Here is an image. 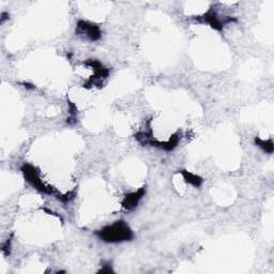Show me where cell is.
Returning <instances> with one entry per match:
<instances>
[{"instance_id": "obj_4", "label": "cell", "mask_w": 274, "mask_h": 274, "mask_svg": "<svg viewBox=\"0 0 274 274\" xmlns=\"http://www.w3.org/2000/svg\"><path fill=\"white\" fill-rule=\"evenodd\" d=\"M197 20L199 22L207 23L212 28H214L216 30H220V31L223 29L224 25L227 24L226 22H224V21L221 20V18L219 17V15L216 14V12L214 10H210L209 12H207V13L204 14L203 16H199Z\"/></svg>"}, {"instance_id": "obj_1", "label": "cell", "mask_w": 274, "mask_h": 274, "mask_svg": "<svg viewBox=\"0 0 274 274\" xmlns=\"http://www.w3.org/2000/svg\"><path fill=\"white\" fill-rule=\"evenodd\" d=\"M96 235L107 243H119V242L131 241L133 238V232L124 221H117L111 225L105 226L101 230L96 232Z\"/></svg>"}, {"instance_id": "obj_7", "label": "cell", "mask_w": 274, "mask_h": 274, "mask_svg": "<svg viewBox=\"0 0 274 274\" xmlns=\"http://www.w3.org/2000/svg\"><path fill=\"white\" fill-rule=\"evenodd\" d=\"M255 144H256L259 148H261L264 151H266L268 153L273 152V142L271 139L265 140V139L259 138V137H256V138H255Z\"/></svg>"}, {"instance_id": "obj_2", "label": "cell", "mask_w": 274, "mask_h": 274, "mask_svg": "<svg viewBox=\"0 0 274 274\" xmlns=\"http://www.w3.org/2000/svg\"><path fill=\"white\" fill-rule=\"evenodd\" d=\"M22 171L24 173L25 179H26L31 185H34L36 190H39L43 193H45V194H49V195L55 194V191L51 188V186H47L44 182H43V180L39 175V171H36V168L34 166L30 164H25L22 167Z\"/></svg>"}, {"instance_id": "obj_6", "label": "cell", "mask_w": 274, "mask_h": 274, "mask_svg": "<svg viewBox=\"0 0 274 274\" xmlns=\"http://www.w3.org/2000/svg\"><path fill=\"white\" fill-rule=\"evenodd\" d=\"M182 176L184 178V180L189 184L195 186V188H199V186L202 185L203 183V179L201 177H198L197 175H194V173H192L190 171H181Z\"/></svg>"}, {"instance_id": "obj_5", "label": "cell", "mask_w": 274, "mask_h": 274, "mask_svg": "<svg viewBox=\"0 0 274 274\" xmlns=\"http://www.w3.org/2000/svg\"><path fill=\"white\" fill-rule=\"evenodd\" d=\"M146 194V190L145 188H142L138 191L130 193L126 197L123 198L122 201V207L127 210H133L134 208H136V206L138 205L140 199L144 197V195Z\"/></svg>"}, {"instance_id": "obj_3", "label": "cell", "mask_w": 274, "mask_h": 274, "mask_svg": "<svg viewBox=\"0 0 274 274\" xmlns=\"http://www.w3.org/2000/svg\"><path fill=\"white\" fill-rule=\"evenodd\" d=\"M77 29L79 33L85 34V36L90 41H98L101 38V30L96 24L86 21H79L77 24Z\"/></svg>"}]
</instances>
